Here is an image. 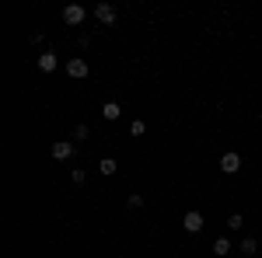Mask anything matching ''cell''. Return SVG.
Here are the masks:
<instances>
[{
    "label": "cell",
    "instance_id": "cell-13",
    "mask_svg": "<svg viewBox=\"0 0 262 258\" xmlns=\"http://www.w3.org/2000/svg\"><path fill=\"white\" fill-rule=\"evenodd\" d=\"M227 227H231V230H242V227H245V217H242V213H231V217H227Z\"/></svg>",
    "mask_w": 262,
    "mask_h": 258
},
{
    "label": "cell",
    "instance_id": "cell-7",
    "mask_svg": "<svg viewBox=\"0 0 262 258\" xmlns=\"http://www.w3.org/2000/svg\"><path fill=\"white\" fill-rule=\"evenodd\" d=\"M95 18H98L101 25H112V21H116V7H112V4H98V7H95Z\"/></svg>",
    "mask_w": 262,
    "mask_h": 258
},
{
    "label": "cell",
    "instance_id": "cell-10",
    "mask_svg": "<svg viewBox=\"0 0 262 258\" xmlns=\"http://www.w3.org/2000/svg\"><path fill=\"white\" fill-rule=\"evenodd\" d=\"M213 255H217V258L231 255V241H227V238H217V241H213Z\"/></svg>",
    "mask_w": 262,
    "mask_h": 258
},
{
    "label": "cell",
    "instance_id": "cell-1",
    "mask_svg": "<svg viewBox=\"0 0 262 258\" xmlns=\"http://www.w3.org/2000/svg\"><path fill=\"white\" fill-rule=\"evenodd\" d=\"M84 18H88V11H84L81 4H67V7H63V25H70V28H81Z\"/></svg>",
    "mask_w": 262,
    "mask_h": 258
},
{
    "label": "cell",
    "instance_id": "cell-9",
    "mask_svg": "<svg viewBox=\"0 0 262 258\" xmlns=\"http://www.w3.org/2000/svg\"><path fill=\"white\" fill-rule=\"evenodd\" d=\"M238 251H242L245 258H252V255H255V251H259V241H255V238H245V241H242V248H238Z\"/></svg>",
    "mask_w": 262,
    "mask_h": 258
},
{
    "label": "cell",
    "instance_id": "cell-8",
    "mask_svg": "<svg viewBox=\"0 0 262 258\" xmlns=\"http://www.w3.org/2000/svg\"><path fill=\"white\" fill-rule=\"evenodd\" d=\"M101 115H105L108 122H116L122 115V105H119V101H105V105H101Z\"/></svg>",
    "mask_w": 262,
    "mask_h": 258
},
{
    "label": "cell",
    "instance_id": "cell-15",
    "mask_svg": "<svg viewBox=\"0 0 262 258\" xmlns=\"http://www.w3.org/2000/svg\"><path fill=\"white\" fill-rule=\"evenodd\" d=\"M143 206V196H129L126 199V209H140Z\"/></svg>",
    "mask_w": 262,
    "mask_h": 258
},
{
    "label": "cell",
    "instance_id": "cell-12",
    "mask_svg": "<svg viewBox=\"0 0 262 258\" xmlns=\"http://www.w3.org/2000/svg\"><path fill=\"white\" fill-rule=\"evenodd\" d=\"M143 133H147V122H143V119L129 122V136H143Z\"/></svg>",
    "mask_w": 262,
    "mask_h": 258
},
{
    "label": "cell",
    "instance_id": "cell-5",
    "mask_svg": "<svg viewBox=\"0 0 262 258\" xmlns=\"http://www.w3.org/2000/svg\"><path fill=\"white\" fill-rule=\"evenodd\" d=\"M49 154L56 160H70V154H74V139H56L53 147H49Z\"/></svg>",
    "mask_w": 262,
    "mask_h": 258
},
{
    "label": "cell",
    "instance_id": "cell-16",
    "mask_svg": "<svg viewBox=\"0 0 262 258\" xmlns=\"http://www.w3.org/2000/svg\"><path fill=\"white\" fill-rule=\"evenodd\" d=\"M84 178H88V175H84L81 168H74V171H70V181H74V185H84Z\"/></svg>",
    "mask_w": 262,
    "mask_h": 258
},
{
    "label": "cell",
    "instance_id": "cell-3",
    "mask_svg": "<svg viewBox=\"0 0 262 258\" xmlns=\"http://www.w3.org/2000/svg\"><path fill=\"white\" fill-rule=\"evenodd\" d=\"M221 171H224V175H238V171H242V154L227 150V154L221 157Z\"/></svg>",
    "mask_w": 262,
    "mask_h": 258
},
{
    "label": "cell",
    "instance_id": "cell-4",
    "mask_svg": "<svg viewBox=\"0 0 262 258\" xmlns=\"http://www.w3.org/2000/svg\"><path fill=\"white\" fill-rule=\"evenodd\" d=\"M67 74L74 80L88 77V60H84V56H70V60H67Z\"/></svg>",
    "mask_w": 262,
    "mask_h": 258
},
{
    "label": "cell",
    "instance_id": "cell-2",
    "mask_svg": "<svg viewBox=\"0 0 262 258\" xmlns=\"http://www.w3.org/2000/svg\"><path fill=\"white\" fill-rule=\"evenodd\" d=\"M182 227H185L189 234H200L203 227H206V220H203V213H200V209H189V213L182 217Z\"/></svg>",
    "mask_w": 262,
    "mask_h": 258
},
{
    "label": "cell",
    "instance_id": "cell-14",
    "mask_svg": "<svg viewBox=\"0 0 262 258\" xmlns=\"http://www.w3.org/2000/svg\"><path fill=\"white\" fill-rule=\"evenodd\" d=\"M88 133H91V129H88V126H84V122H77V129H74V139H77V143H81V139H88Z\"/></svg>",
    "mask_w": 262,
    "mask_h": 258
},
{
    "label": "cell",
    "instance_id": "cell-11",
    "mask_svg": "<svg viewBox=\"0 0 262 258\" xmlns=\"http://www.w3.org/2000/svg\"><path fill=\"white\" fill-rule=\"evenodd\" d=\"M98 171H101V175H105V178H108V175H116V171H119V164H116V160H112V157H101Z\"/></svg>",
    "mask_w": 262,
    "mask_h": 258
},
{
    "label": "cell",
    "instance_id": "cell-6",
    "mask_svg": "<svg viewBox=\"0 0 262 258\" xmlns=\"http://www.w3.org/2000/svg\"><path fill=\"white\" fill-rule=\"evenodd\" d=\"M56 63H60V60H56V53H53V49H42V53H39V70H42V74H53V70H56Z\"/></svg>",
    "mask_w": 262,
    "mask_h": 258
}]
</instances>
